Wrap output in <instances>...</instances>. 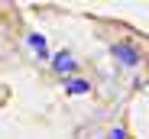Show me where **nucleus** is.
Wrapping results in <instances>:
<instances>
[{"instance_id":"obj_3","label":"nucleus","mask_w":149,"mask_h":139,"mask_svg":"<svg viewBox=\"0 0 149 139\" xmlns=\"http://www.w3.org/2000/svg\"><path fill=\"white\" fill-rule=\"evenodd\" d=\"M65 94H71V97L91 94V81H84V78H71V81H65Z\"/></svg>"},{"instance_id":"obj_1","label":"nucleus","mask_w":149,"mask_h":139,"mask_svg":"<svg viewBox=\"0 0 149 139\" xmlns=\"http://www.w3.org/2000/svg\"><path fill=\"white\" fill-rule=\"evenodd\" d=\"M110 55L123 65V68H130V71H136V68L143 65V52H139V45L133 39H117L110 42Z\"/></svg>"},{"instance_id":"obj_2","label":"nucleus","mask_w":149,"mask_h":139,"mask_svg":"<svg viewBox=\"0 0 149 139\" xmlns=\"http://www.w3.org/2000/svg\"><path fill=\"white\" fill-rule=\"evenodd\" d=\"M49 62H52V71H58V75H71L74 68H78V62H74V55H71L68 49H62V52H55V55H49Z\"/></svg>"},{"instance_id":"obj_4","label":"nucleus","mask_w":149,"mask_h":139,"mask_svg":"<svg viewBox=\"0 0 149 139\" xmlns=\"http://www.w3.org/2000/svg\"><path fill=\"white\" fill-rule=\"evenodd\" d=\"M26 42H29V49H33L39 58H49V45H45V36H42V33H29Z\"/></svg>"},{"instance_id":"obj_5","label":"nucleus","mask_w":149,"mask_h":139,"mask_svg":"<svg viewBox=\"0 0 149 139\" xmlns=\"http://www.w3.org/2000/svg\"><path fill=\"white\" fill-rule=\"evenodd\" d=\"M107 139H127V126H123V123H120V126H113Z\"/></svg>"}]
</instances>
